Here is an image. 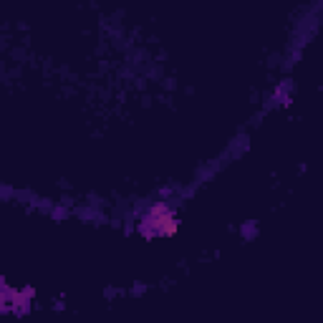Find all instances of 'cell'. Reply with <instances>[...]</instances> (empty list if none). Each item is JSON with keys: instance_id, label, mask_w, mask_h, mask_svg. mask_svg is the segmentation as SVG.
Returning a JSON list of instances; mask_svg holds the SVG:
<instances>
[{"instance_id": "1", "label": "cell", "mask_w": 323, "mask_h": 323, "mask_svg": "<svg viewBox=\"0 0 323 323\" xmlns=\"http://www.w3.org/2000/svg\"><path fill=\"white\" fill-rule=\"evenodd\" d=\"M134 227L141 238L154 240V238H169L177 232V210L167 199H157L154 204L144 207V212L134 220Z\"/></svg>"}, {"instance_id": "2", "label": "cell", "mask_w": 323, "mask_h": 323, "mask_svg": "<svg viewBox=\"0 0 323 323\" xmlns=\"http://www.w3.org/2000/svg\"><path fill=\"white\" fill-rule=\"evenodd\" d=\"M38 298V290L33 285L15 288L5 278H0V313H13V316H25L33 311Z\"/></svg>"}, {"instance_id": "3", "label": "cell", "mask_w": 323, "mask_h": 323, "mask_svg": "<svg viewBox=\"0 0 323 323\" xmlns=\"http://www.w3.org/2000/svg\"><path fill=\"white\" fill-rule=\"evenodd\" d=\"M270 101L278 104V106H290L293 104V86L288 81H278L270 89Z\"/></svg>"}, {"instance_id": "4", "label": "cell", "mask_w": 323, "mask_h": 323, "mask_svg": "<svg viewBox=\"0 0 323 323\" xmlns=\"http://www.w3.org/2000/svg\"><path fill=\"white\" fill-rule=\"evenodd\" d=\"M260 232V225L255 222V220H250V222H243L240 225V238L245 240V243H250V240H255Z\"/></svg>"}, {"instance_id": "5", "label": "cell", "mask_w": 323, "mask_h": 323, "mask_svg": "<svg viewBox=\"0 0 323 323\" xmlns=\"http://www.w3.org/2000/svg\"><path fill=\"white\" fill-rule=\"evenodd\" d=\"M51 217H53V220H66V217H68V210H66L64 204H53Z\"/></svg>"}]
</instances>
